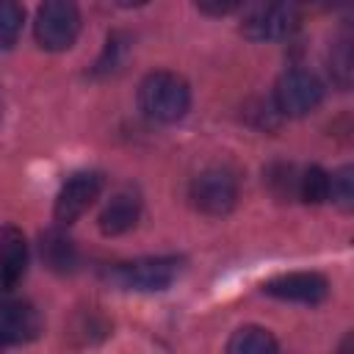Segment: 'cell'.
<instances>
[{
  "label": "cell",
  "instance_id": "30bf717a",
  "mask_svg": "<svg viewBox=\"0 0 354 354\" xmlns=\"http://www.w3.org/2000/svg\"><path fill=\"white\" fill-rule=\"evenodd\" d=\"M28 268V243L17 227H0V293L11 290Z\"/></svg>",
  "mask_w": 354,
  "mask_h": 354
},
{
  "label": "cell",
  "instance_id": "5b68a950",
  "mask_svg": "<svg viewBox=\"0 0 354 354\" xmlns=\"http://www.w3.org/2000/svg\"><path fill=\"white\" fill-rule=\"evenodd\" d=\"M188 196H191V205L199 213H205V216H224L238 202V180H235L232 171H227L221 166H213V169L199 171L191 180Z\"/></svg>",
  "mask_w": 354,
  "mask_h": 354
},
{
  "label": "cell",
  "instance_id": "52a82bcc",
  "mask_svg": "<svg viewBox=\"0 0 354 354\" xmlns=\"http://www.w3.org/2000/svg\"><path fill=\"white\" fill-rule=\"evenodd\" d=\"M100 194H102V174H97V171H77V174H72L61 185V191L55 196V207H53L55 221L58 224L77 221L100 199Z\"/></svg>",
  "mask_w": 354,
  "mask_h": 354
},
{
  "label": "cell",
  "instance_id": "ffe728a7",
  "mask_svg": "<svg viewBox=\"0 0 354 354\" xmlns=\"http://www.w3.org/2000/svg\"><path fill=\"white\" fill-rule=\"evenodd\" d=\"M116 6H122V8H138V6H147L149 0H113Z\"/></svg>",
  "mask_w": 354,
  "mask_h": 354
},
{
  "label": "cell",
  "instance_id": "8992f818",
  "mask_svg": "<svg viewBox=\"0 0 354 354\" xmlns=\"http://www.w3.org/2000/svg\"><path fill=\"white\" fill-rule=\"evenodd\" d=\"M324 100V83L307 69H288L274 86V108L282 116H307Z\"/></svg>",
  "mask_w": 354,
  "mask_h": 354
},
{
  "label": "cell",
  "instance_id": "2e32d148",
  "mask_svg": "<svg viewBox=\"0 0 354 354\" xmlns=\"http://www.w3.org/2000/svg\"><path fill=\"white\" fill-rule=\"evenodd\" d=\"M329 199L340 210L354 207V169L351 166H343L335 174H329Z\"/></svg>",
  "mask_w": 354,
  "mask_h": 354
},
{
  "label": "cell",
  "instance_id": "9a60e30c",
  "mask_svg": "<svg viewBox=\"0 0 354 354\" xmlns=\"http://www.w3.org/2000/svg\"><path fill=\"white\" fill-rule=\"evenodd\" d=\"M25 22V8L19 0H0V50L17 44Z\"/></svg>",
  "mask_w": 354,
  "mask_h": 354
},
{
  "label": "cell",
  "instance_id": "5bb4252c",
  "mask_svg": "<svg viewBox=\"0 0 354 354\" xmlns=\"http://www.w3.org/2000/svg\"><path fill=\"white\" fill-rule=\"evenodd\" d=\"M296 196L307 205H321L329 199V171H324L321 166H310L299 174L296 183Z\"/></svg>",
  "mask_w": 354,
  "mask_h": 354
},
{
  "label": "cell",
  "instance_id": "9c48e42d",
  "mask_svg": "<svg viewBox=\"0 0 354 354\" xmlns=\"http://www.w3.org/2000/svg\"><path fill=\"white\" fill-rule=\"evenodd\" d=\"M41 321L33 304L19 299H0V346L28 343L39 335Z\"/></svg>",
  "mask_w": 354,
  "mask_h": 354
},
{
  "label": "cell",
  "instance_id": "e0dca14e",
  "mask_svg": "<svg viewBox=\"0 0 354 354\" xmlns=\"http://www.w3.org/2000/svg\"><path fill=\"white\" fill-rule=\"evenodd\" d=\"M296 183H299V174H296L293 166L277 163V166L268 169V185H271V191H274L279 199L296 196Z\"/></svg>",
  "mask_w": 354,
  "mask_h": 354
},
{
  "label": "cell",
  "instance_id": "3957f363",
  "mask_svg": "<svg viewBox=\"0 0 354 354\" xmlns=\"http://www.w3.org/2000/svg\"><path fill=\"white\" fill-rule=\"evenodd\" d=\"M304 0H254L243 17V33L249 39H285L301 22Z\"/></svg>",
  "mask_w": 354,
  "mask_h": 354
},
{
  "label": "cell",
  "instance_id": "ba28073f",
  "mask_svg": "<svg viewBox=\"0 0 354 354\" xmlns=\"http://www.w3.org/2000/svg\"><path fill=\"white\" fill-rule=\"evenodd\" d=\"M263 293H268L279 301L313 307L329 296V282L315 271H290V274H279V277L263 282Z\"/></svg>",
  "mask_w": 354,
  "mask_h": 354
},
{
  "label": "cell",
  "instance_id": "277c9868",
  "mask_svg": "<svg viewBox=\"0 0 354 354\" xmlns=\"http://www.w3.org/2000/svg\"><path fill=\"white\" fill-rule=\"evenodd\" d=\"M33 33L39 47L44 50H69L80 33V8L75 6V0H44L36 11Z\"/></svg>",
  "mask_w": 354,
  "mask_h": 354
},
{
  "label": "cell",
  "instance_id": "7a4b0ae2",
  "mask_svg": "<svg viewBox=\"0 0 354 354\" xmlns=\"http://www.w3.org/2000/svg\"><path fill=\"white\" fill-rule=\"evenodd\" d=\"M183 268H185V260L183 257H174V254L138 257V260H130V263L116 266L111 277H113V282L119 288L138 290V293H158V290L171 288L180 279Z\"/></svg>",
  "mask_w": 354,
  "mask_h": 354
},
{
  "label": "cell",
  "instance_id": "8fae6325",
  "mask_svg": "<svg viewBox=\"0 0 354 354\" xmlns=\"http://www.w3.org/2000/svg\"><path fill=\"white\" fill-rule=\"evenodd\" d=\"M138 216H141V199H138L136 191L124 188V191H119V194H113L108 199V205L102 207L97 224H100V232L102 235H111L113 238V235L130 232L138 224Z\"/></svg>",
  "mask_w": 354,
  "mask_h": 354
},
{
  "label": "cell",
  "instance_id": "7c38bea8",
  "mask_svg": "<svg viewBox=\"0 0 354 354\" xmlns=\"http://www.w3.org/2000/svg\"><path fill=\"white\" fill-rule=\"evenodd\" d=\"M41 260L53 271L66 274V271H72L77 266V249H75V243L64 232L50 230V232L41 235Z\"/></svg>",
  "mask_w": 354,
  "mask_h": 354
},
{
  "label": "cell",
  "instance_id": "6da1fadb",
  "mask_svg": "<svg viewBox=\"0 0 354 354\" xmlns=\"http://www.w3.org/2000/svg\"><path fill=\"white\" fill-rule=\"evenodd\" d=\"M138 108L152 122L160 124L180 122L191 108V88L174 72L166 69L149 72L138 86Z\"/></svg>",
  "mask_w": 354,
  "mask_h": 354
},
{
  "label": "cell",
  "instance_id": "d6986e66",
  "mask_svg": "<svg viewBox=\"0 0 354 354\" xmlns=\"http://www.w3.org/2000/svg\"><path fill=\"white\" fill-rule=\"evenodd\" d=\"M191 3L207 17H227L243 6V0H191Z\"/></svg>",
  "mask_w": 354,
  "mask_h": 354
},
{
  "label": "cell",
  "instance_id": "ac0fdd59",
  "mask_svg": "<svg viewBox=\"0 0 354 354\" xmlns=\"http://www.w3.org/2000/svg\"><path fill=\"white\" fill-rule=\"evenodd\" d=\"M332 75L343 88L348 86V77H351V39L348 36H343L332 50Z\"/></svg>",
  "mask_w": 354,
  "mask_h": 354
},
{
  "label": "cell",
  "instance_id": "4fadbf2b",
  "mask_svg": "<svg viewBox=\"0 0 354 354\" xmlns=\"http://www.w3.org/2000/svg\"><path fill=\"white\" fill-rule=\"evenodd\" d=\"M227 351H232V354H271V351H277V340L263 326H241L230 337Z\"/></svg>",
  "mask_w": 354,
  "mask_h": 354
}]
</instances>
